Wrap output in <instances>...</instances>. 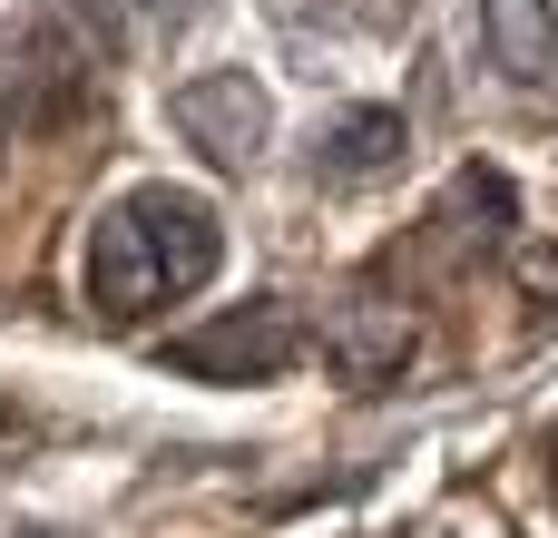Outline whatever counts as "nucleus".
Segmentation results:
<instances>
[{"label":"nucleus","instance_id":"1","mask_svg":"<svg viewBox=\"0 0 558 538\" xmlns=\"http://www.w3.org/2000/svg\"><path fill=\"white\" fill-rule=\"evenodd\" d=\"M216 265H226V225H216V206L186 196V186H128V196L88 225V255H78L88 304H98L108 323H147V314L206 294Z\"/></svg>","mask_w":558,"mask_h":538},{"label":"nucleus","instance_id":"2","mask_svg":"<svg viewBox=\"0 0 558 538\" xmlns=\"http://www.w3.org/2000/svg\"><path fill=\"white\" fill-rule=\"evenodd\" d=\"M0 59H10V118L29 137H59L98 108V59L59 29V20H20L0 29Z\"/></svg>","mask_w":558,"mask_h":538},{"label":"nucleus","instance_id":"3","mask_svg":"<svg viewBox=\"0 0 558 538\" xmlns=\"http://www.w3.org/2000/svg\"><path fill=\"white\" fill-rule=\"evenodd\" d=\"M294 353H304V323H294L284 304H235V314L186 323V333L157 343V363H167V372H196V382H265V372H284Z\"/></svg>","mask_w":558,"mask_h":538},{"label":"nucleus","instance_id":"4","mask_svg":"<svg viewBox=\"0 0 558 538\" xmlns=\"http://www.w3.org/2000/svg\"><path fill=\"white\" fill-rule=\"evenodd\" d=\"M167 118H177V137H186L206 167H255V157H265V127H275V98H265V78H245V69H206V78H186V88L167 98Z\"/></svg>","mask_w":558,"mask_h":538},{"label":"nucleus","instance_id":"5","mask_svg":"<svg viewBox=\"0 0 558 538\" xmlns=\"http://www.w3.org/2000/svg\"><path fill=\"white\" fill-rule=\"evenodd\" d=\"M402 157H412V127H402V108H383V98H353V108H333V118L314 127V176H324V186H383Z\"/></svg>","mask_w":558,"mask_h":538},{"label":"nucleus","instance_id":"6","mask_svg":"<svg viewBox=\"0 0 558 538\" xmlns=\"http://www.w3.org/2000/svg\"><path fill=\"white\" fill-rule=\"evenodd\" d=\"M481 49L510 88L558 78V0H481Z\"/></svg>","mask_w":558,"mask_h":538},{"label":"nucleus","instance_id":"7","mask_svg":"<svg viewBox=\"0 0 558 538\" xmlns=\"http://www.w3.org/2000/svg\"><path fill=\"white\" fill-rule=\"evenodd\" d=\"M402 353H412V314H392V304H353V314L333 323V372H343L353 392L392 382Z\"/></svg>","mask_w":558,"mask_h":538},{"label":"nucleus","instance_id":"8","mask_svg":"<svg viewBox=\"0 0 558 538\" xmlns=\"http://www.w3.org/2000/svg\"><path fill=\"white\" fill-rule=\"evenodd\" d=\"M520 284H530V294L558 314V255H520Z\"/></svg>","mask_w":558,"mask_h":538},{"label":"nucleus","instance_id":"9","mask_svg":"<svg viewBox=\"0 0 558 538\" xmlns=\"http://www.w3.org/2000/svg\"><path fill=\"white\" fill-rule=\"evenodd\" d=\"M206 0H147V20H196Z\"/></svg>","mask_w":558,"mask_h":538},{"label":"nucleus","instance_id":"10","mask_svg":"<svg viewBox=\"0 0 558 538\" xmlns=\"http://www.w3.org/2000/svg\"><path fill=\"white\" fill-rule=\"evenodd\" d=\"M549 490H558V441H549Z\"/></svg>","mask_w":558,"mask_h":538}]
</instances>
